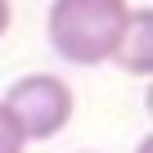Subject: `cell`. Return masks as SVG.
I'll use <instances>...</instances> for the list:
<instances>
[{
  "instance_id": "obj_6",
  "label": "cell",
  "mask_w": 153,
  "mask_h": 153,
  "mask_svg": "<svg viewBox=\"0 0 153 153\" xmlns=\"http://www.w3.org/2000/svg\"><path fill=\"white\" fill-rule=\"evenodd\" d=\"M135 153H153V140H149V135H144V140H140V144H135Z\"/></svg>"
},
{
  "instance_id": "obj_2",
  "label": "cell",
  "mask_w": 153,
  "mask_h": 153,
  "mask_svg": "<svg viewBox=\"0 0 153 153\" xmlns=\"http://www.w3.org/2000/svg\"><path fill=\"white\" fill-rule=\"evenodd\" d=\"M5 104L18 117V126H23L27 140H54L72 122V113H76L72 86L59 72H27V76H18V81L5 90Z\"/></svg>"
},
{
  "instance_id": "obj_1",
  "label": "cell",
  "mask_w": 153,
  "mask_h": 153,
  "mask_svg": "<svg viewBox=\"0 0 153 153\" xmlns=\"http://www.w3.org/2000/svg\"><path fill=\"white\" fill-rule=\"evenodd\" d=\"M126 14H131L126 0H50V14H45L50 50L72 68L113 63Z\"/></svg>"
},
{
  "instance_id": "obj_3",
  "label": "cell",
  "mask_w": 153,
  "mask_h": 153,
  "mask_svg": "<svg viewBox=\"0 0 153 153\" xmlns=\"http://www.w3.org/2000/svg\"><path fill=\"white\" fill-rule=\"evenodd\" d=\"M113 63H122L131 76H149L153 72V9L149 5H135L126 14V27L117 36Z\"/></svg>"
},
{
  "instance_id": "obj_5",
  "label": "cell",
  "mask_w": 153,
  "mask_h": 153,
  "mask_svg": "<svg viewBox=\"0 0 153 153\" xmlns=\"http://www.w3.org/2000/svg\"><path fill=\"white\" fill-rule=\"evenodd\" d=\"M9 23H14V5H9V0H0V36L9 32Z\"/></svg>"
},
{
  "instance_id": "obj_4",
  "label": "cell",
  "mask_w": 153,
  "mask_h": 153,
  "mask_svg": "<svg viewBox=\"0 0 153 153\" xmlns=\"http://www.w3.org/2000/svg\"><path fill=\"white\" fill-rule=\"evenodd\" d=\"M27 135H23V126H18V117L9 113V104L0 99V153H27Z\"/></svg>"
},
{
  "instance_id": "obj_7",
  "label": "cell",
  "mask_w": 153,
  "mask_h": 153,
  "mask_svg": "<svg viewBox=\"0 0 153 153\" xmlns=\"http://www.w3.org/2000/svg\"><path fill=\"white\" fill-rule=\"evenodd\" d=\"M81 153H90V149H81Z\"/></svg>"
}]
</instances>
